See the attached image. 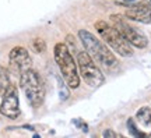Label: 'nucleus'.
<instances>
[{"label": "nucleus", "instance_id": "obj_1", "mask_svg": "<svg viewBox=\"0 0 151 138\" xmlns=\"http://www.w3.org/2000/svg\"><path fill=\"white\" fill-rule=\"evenodd\" d=\"M78 39L83 43L87 53L90 54L95 63H98L102 69L106 71H113L118 67V59L115 57V54L105 43L98 39L95 35H92L87 29H80L78 31Z\"/></svg>", "mask_w": 151, "mask_h": 138}, {"label": "nucleus", "instance_id": "obj_2", "mask_svg": "<svg viewBox=\"0 0 151 138\" xmlns=\"http://www.w3.org/2000/svg\"><path fill=\"white\" fill-rule=\"evenodd\" d=\"M53 56L65 82L69 85V88L77 89L80 87V73L77 61L70 53V49L63 42L56 43L53 49Z\"/></svg>", "mask_w": 151, "mask_h": 138}, {"label": "nucleus", "instance_id": "obj_3", "mask_svg": "<svg viewBox=\"0 0 151 138\" xmlns=\"http://www.w3.org/2000/svg\"><path fill=\"white\" fill-rule=\"evenodd\" d=\"M95 29H97L98 35L101 36V39L118 54L123 56V57L133 56L132 45L122 36V34L113 25L108 24V22L104 21V20H99V21L95 22Z\"/></svg>", "mask_w": 151, "mask_h": 138}, {"label": "nucleus", "instance_id": "obj_4", "mask_svg": "<svg viewBox=\"0 0 151 138\" xmlns=\"http://www.w3.org/2000/svg\"><path fill=\"white\" fill-rule=\"evenodd\" d=\"M20 87H21L27 101L34 107L42 105L45 98V87L41 75L38 74L37 70L28 69L20 74Z\"/></svg>", "mask_w": 151, "mask_h": 138}, {"label": "nucleus", "instance_id": "obj_5", "mask_svg": "<svg viewBox=\"0 0 151 138\" xmlns=\"http://www.w3.org/2000/svg\"><path fill=\"white\" fill-rule=\"evenodd\" d=\"M77 66L80 78H83L88 87L98 88L105 82V75L97 66L95 60L87 53V50H80L77 53Z\"/></svg>", "mask_w": 151, "mask_h": 138}, {"label": "nucleus", "instance_id": "obj_6", "mask_svg": "<svg viewBox=\"0 0 151 138\" xmlns=\"http://www.w3.org/2000/svg\"><path fill=\"white\" fill-rule=\"evenodd\" d=\"M111 21H112L113 27L122 34V36H123L132 46H134V48H137V49L147 48V45H148L147 36L140 29H137V28L133 27L132 24H129V22L123 18V16L112 14V16H111Z\"/></svg>", "mask_w": 151, "mask_h": 138}, {"label": "nucleus", "instance_id": "obj_7", "mask_svg": "<svg viewBox=\"0 0 151 138\" xmlns=\"http://www.w3.org/2000/svg\"><path fill=\"white\" fill-rule=\"evenodd\" d=\"M0 114L7 119L14 120L20 116V101H18V92L14 84H10L1 95L0 103Z\"/></svg>", "mask_w": 151, "mask_h": 138}, {"label": "nucleus", "instance_id": "obj_8", "mask_svg": "<svg viewBox=\"0 0 151 138\" xmlns=\"http://www.w3.org/2000/svg\"><path fill=\"white\" fill-rule=\"evenodd\" d=\"M9 60H10V66L20 74L24 73L25 70L31 69V66H32V59L27 49L22 46H16L11 49L10 54H9Z\"/></svg>", "mask_w": 151, "mask_h": 138}, {"label": "nucleus", "instance_id": "obj_9", "mask_svg": "<svg viewBox=\"0 0 151 138\" xmlns=\"http://www.w3.org/2000/svg\"><path fill=\"white\" fill-rule=\"evenodd\" d=\"M126 17L129 20L143 24H151V4L150 3H140V4L127 6Z\"/></svg>", "mask_w": 151, "mask_h": 138}, {"label": "nucleus", "instance_id": "obj_10", "mask_svg": "<svg viewBox=\"0 0 151 138\" xmlns=\"http://www.w3.org/2000/svg\"><path fill=\"white\" fill-rule=\"evenodd\" d=\"M136 120L140 123L141 126L148 127L151 126V109L148 106H143L140 107L137 113H136Z\"/></svg>", "mask_w": 151, "mask_h": 138}, {"label": "nucleus", "instance_id": "obj_11", "mask_svg": "<svg viewBox=\"0 0 151 138\" xmlns=\"http://www.w3.org/2000/svg\"><path fill=\"white\" fill-rule=\"evenodd\" d=\"M58 87H59V98L60 101H67L69 96H70V92H69V85L65 82L63 77L60 78L58 77Z\"/></svg>", "mask_w": 151, "mask_h": 138}, {"label": "nucleus", "instance_id": "obj_12", "mask_svg": "<svg viewBox=\"0 0 151 138\" xmlns=\"http://www.w3.org/2000/svg\"><path fill=\"white\" fill-rule=\"evenodd\" d=\"M127 127H129V133L132 134L133 137H140V138L147 137L144 133H141V131H139V130H137V127H136L134 120H133V119H129V120H127Z\"/></svg>", "mask_w": 151, "mask_h": 138}, {"label": "nucleus", "instance_id": "obj_13", "mask_svg": "<svg viewBox=\"0 0 151 138\" xmlns=\"http://www.w3.org/2000/svg\"><path fill=\"white\" fill-rule=\"evenodd\" d=\"M32 48L37 53L45 52V50H46V42L43 41L42 38H35V39L32 41Z\"/></svg>", "mask_w": 151, "mask_h": 138}, {"label": "nucleus", "instance_id": "obj_14", "mask_svg": "<svg viewBox=\"0 0 151 138\" xmlns=\"http://www.w3.org/2000/svg\"><path fill=\"white\" fill-rule=\"evenodd\" d=\"M73 124H76V126L80 128L81 131H84V133L88 131V126H87V123H84L83 120H80V119H74V120H73Z\"/></svg>", "mask_w": 151, "mask_h": 138}, {"label": "nucleus", "instance_id": "obj_15", "mask_svg": "<svg viewBox=\"0 0 151 138\" xmlns=\"http://www.w3.org/2000/svg\"><path fill=\"white\" fill-rule=\"evenodd\" d=\"M102 137H105V138H115V137H119V134H116L115 131H112L111 128H106V130L102 133Z\"/></svg>", "mask_w": 151, "mask_h": 138}, {"label": "nucleus", "instance_id": "obj_16", "mask_svg": "<svg viewBox=\"0 0 151 138\" xmlns=\"http://www.w3.org/2000/svg\"><path fill=\"white\" fill-rule=\"evenodd\" d=\"M133 1H136V0H123V3H126V4L127 3H133Z\"/></svg>", "mask_w": 151, "mask_h": 138}, {"label": "nucleus", "instance_id": "obj_17", "mask_svg": "<svg viewBox=\"0 0 151 138\" xmlns=\"http://www.w3.org/2000/svg\"><path fill=\"white\" fill-rule=\"evenodd\" d=\"M147 137H150V138H151V134H148V135H147Z\"/></svg>", "mask_w": 151, "mask_h": 138}]
</instances>
